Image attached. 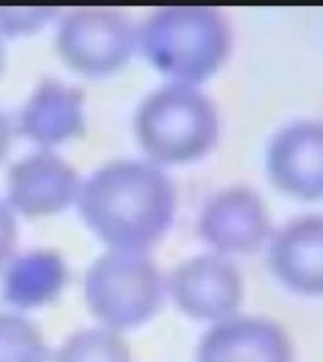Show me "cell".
<instances>
[{
	"label": "cell",
	"instance_id": "6da1fadb",
	"mask_svg": "<svg viewBox=\"0 0 323 362\" xmlns=\"http://www.w3.org/2000/svg\"><path fill=\"white\" fill-rule=\"evenodd\" d=\"M77 204L83 219L106 243L145 249L169 229L177 188L155 163L116 159L81 182Z\"/></svg>",
	"mask_w": 323,
	"mask_h": 362
},
{
	"label": "cell",
	"instance_id": "7a4b0ae2",
	"mask_svg": "<svg viewBox=\"0 0 323 362\" xmlns=\"http://www.w3.org/2000/svg\"><path fill=\"white\" fill-rule=\"evenodd\" d=\"M145 57L177 83L194 85L213 75L231 47V28L216 6L170 4L155 8L137 28Z\"/></svg>",
	"mask_w": 323,
	"mask_h": 362
},
{
	"label": "cell",
	"instance_id": "3957f363",
	"mask_svg": "<svg viewBox=\"0 0 323 362\" xmlns=\"http://www.w3.org/2000/svg\"><path fill=\"white\" fill-rule=\"evenodd\" d=\"M136 135L143 151L157 163L200 159L218 141V108L196 85L172 81L139 102Z\"/></svg>",
	"mask_w": 323,
	"mask_h": 362
},
{
	"label": "cell",
	"instance_id": "277c9868",
	"mask_svg": "<svg viewBox=\"0 0 323 362\" xmlns=\"http://www.w3.org/2000/svg\"><path fill=\"white\" fill-rule=\"evenodd\" d=\"M165 280L145 249L112 247L86 270L85 298L104 327H137L159 312Z\"/></svg>",
	"mask_w": 323,
	"mask_h": 362
},
{
	"label": "cell",
	"instance_id": "5b68a950",
	"mask_svg": "<svg viewBox=\"0 0 323 362\" xmlns=\"http://www.w3.org/2000/svg\"><path fill=\"white\" fill-rule=\"evenodd\" d=\"M137 47V28L124 10L78 6L61 18L57 49L69 67L90 76L124 67Z\"/></svg>",
	"mask_w": 323,
	"mask_h": 362
},
{
	"label": "cell",
	"instance_id": "8992f818",
	"mask_svg": "<svg viewBox=\"0 0 323 362\" xmlns=\"http://www.w3.org/2000/svg\"><path fill=\"white\" fill-rule=\"evenodd\" d=\"M172 300L196 320H225L243 300V278L225 257L194 255L170 270L167 280Z\"/></svg>",
	"mask_w": 323,
	"mask_h": 362
},
{
	"label": "cell",
	"instance_id": "52a82bcc",
	"mask_svg": "<svg viewBox=\"0 0 323 362\" xmlns=\"http://www.w3.org/2000/svg\"><path fill=\"white\" fill-rule=\"evenodd\" d=\"M271 216L263 196L251 186L221 188L202 206L198 231L221 253H249L263 243Z\"/></svg>",
	"mask_w": 323,
	"mask_h": 362
},
{
	"label": "cell",
	"instance_id": "ba28073f",
	"mask_svg": "<svg viewBox=\"0 0 323 362\" xmlns=\"http://www.w3.org/2000/svg\"><path fill=\"white\" fill-rule=\"evenodd\" d=\"M81 190L78 170L49 149L34 151L8 170V206L24 216H47L67 208Z\"/></svg>",
	"mask_w": 323,
	"mask_h": 362
},
{
	"label": "cell",
	"instance_id": "9c48e42d",
	"mask_svg": "<svg viewBox=\"0 0 323 362\" xmlns=\"http://www.w3.org/2000/svg\"><path fill=\"white\" fill-rule=\"evenodd\" d=\"M266 170L282 192L315 200L323 192V129L317 119H296L272 135Z\"/></svg>",
	"mask_w": 323,
	"mask_h": 362
},
{
	"label": "cell",
	"instance_id": "30bf717a",
	"mask_svg": "<svg viewBox=\"0 0 323 362\" xmlns=\"http://www.w3.org/2000/svg\"><path fill=\"white\" fill-rule=\"evenodd\" d=\"M196 362H294V345L276 321L263 315H230L206 331Z\"/></svg>",
	"mask_w": 323,
	"mask_h": 362
},
{
	"label": "cell",
	"instance_id": "8fae6325",
	"mask_svg": "<svg viewBox=\"0 0 323 362\" xmlns=\"http://www.w3.org/2000/svg\"><path fill=\"white\" fill-rule=\"evenodd\" d=\"M323 219L304 214L286 221L271 241L269 259L282 282L300 294L317 296L323 288Z\"/></svg>",
	"mask_w": 323,
	"mask_h": 362
},
{
	"label": "cell",
	"instance_id": "7c38bea8",
	"mask_svg": "<svg viewBox=\"0 0 323 362\" xmlns=\"http://www.w3.org/2000/svg\"><path fill=\"white\" fill-rule=\"evenodd\" d=\"M85 126V93L52 76L35 86L20 112V132L40 145L61 144Z\"/></svg>",
	"mask_w": 323,
	"mask_h": 362
},
{
	"label": "cell",
	"instance_id": "4fadbf2b",
	"mask_svg": "<svg viewBox=\"0 0 323 362\" xmlns=\"http://www.w3.org/2000/svg\"><path fill=\"white\" fill-rule=\"evenodd\" d=\"M67 282V264L53 249H30L8 262L2 298L16 308H37L57 298Z\"/></svg>",
	"mask_w": 323,
	"mask_h": 362
},
{
	"label": "cell",
	"instance_id": "5bb4252c",
	"mask_svg": "<svg viewBox=\"0 0 323 362\" xmlns=\"http://www.w3.org/2000/svg\"><path fill=\"white\" fill-rule=\"evenodd\" d=\"M55 362H134L128 341L110 327L78 329L55 354Z\"/></svg>",
	"mask_w": 323,
	"mask_h": 362
},
{
	"label": "cell",
	"instance_id": "9a60e30c",
	"mask_svg": "<svg viewBox=\"0 0 323 362\" xmlns=\"http://www.w3.org/2000/svg\"><path fill=\"white\" fill-rule=\"evenodd\" d=\"M49 345L40 327L20 313L0 312V362H47Z\"/></svg>",
	"mask_w": 323,
	"mask_h": 362
},
{
	"label": "cell",
	"instance_id": "2e32d148",
	"mask_svg": "<svg viewBox=\"0 0 323 362\" xmlns=\"http://www.w3.org/2000/svg\"><path fill=\"white\" fill-rule=\"evenodd\" d=\"M53 6H0V34L18 35L34 32L52 20Z\"/></svg>",
	"mask_w": 323,
	"mask_h": 362
},
{
	"label": "cell",
	"instance_id": "e0dca14e",
	"mask_svg": "<svg viewBox=\"0 0 323 362\" xmlns=\"http://www.w3.org/2000/svg\"><path fill=\"white\" fill-rule=\"evenodd\" d=\"M18 241V223L8 202L0 200V267L8 261Z\"/></svg>",
	"mask_w": 323,
	"mask_h": 362
},
{
	"label": "cell",
	"instance_id": "ac0fdd59",
	"mask_svg": "<svg viewBox=\"0 0 323 362\" xmlns=\"http://www.w3.org/2000/svg\"><path fill=\"white\" fill-rule=\"evenodd\" d=\"M8 147H10V126H8V122H6V118H4V114L0 112V160H2V157L6 155Z\"/></svg>",
	"mask_w": 323,
	"mask_h": 362
},
{
	"label": "cell",
	"instance_id": "d6986e66",
	"mask_svg": "<svg viewBox=\"0 0 323 362\" xmlns=\"http://www.w3.org/2000/svg\"><path fill=\"white\" fill-rule=\"evenodd\" d=\"M2 65H4V51H2V43H0V73H2Z\"/></svg>",
	"mask_w": 323,
	"mask_h": 362
}]
</instances>
